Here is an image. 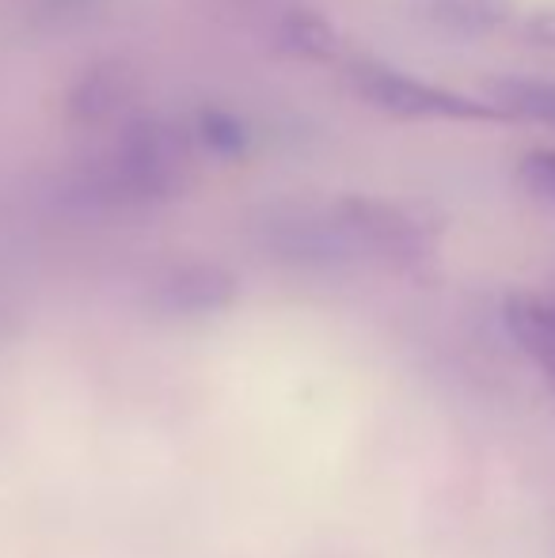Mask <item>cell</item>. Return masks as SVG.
<instances>
[{"mask_svg": "<svg viewBox=\"0 0 555 558\" xmlns=\"http://www.w3.org/2000/svg\"><path fill=\"white\" fill-rule=\"evenodd\" d=\"M191 171V145L164 118H134L99 156L65 179V206L76 214H134L171 202Z\"/></svg>", "mask_w": 555, "mask_h": 558, "instance_id": "obj_1", "label": "cell"}, {"mask_svg": "<svg viewBox=\"0 0 555 558\" xmlns=\"http://www.w3.org/2000/svg\"><path fill=\"white\" fill-rule=\"evenodd\" d=\"M347 81L362 104L385 111L388 118H403V122H510L495 104L460 96V92L430 84L415 73H403V69L373 58L350 61Z\"/></svg>", "mask_w": 555, "mask_h": 558, "instance_id": "obj_2", "label": "cell"}, {"mask_svg": "<svg viewBox=\"0 0 555 558\" xmlns=\"http://www.w3.org/2000/svg\"><path fill=\"white\" fill-rule=\"evenodd\" d=\"M342 228H347L350 243H354L358 258L370 263H385L396 270H408L430 258L434 251V228L422 221L419 214L396 206L385 198H339L335 202Z\"/></svg>", "mask_w": 555, "mask_h": 558, "instance_id": "obj_3", "label": "cell"}, {"mask_svg": "<svg viewBox=\"0 0 555 558\" xmlns=\"http://www.w3.org/2000/svg\"><path fill=\"white\" fill-rule=\"evenodd\" d=\"M263 247L293 266L358 263L354 243L342 228L335 202L327 206H281L263 221Z\"/></svg>", "mask_w": 555, "mask_h": 558, "instance_id": "obj_4", "label": "cell"}, {"mask_svg": "<svg viewBox=\"0 0 555 558\" xmlns=\"http://www.w3.org/2000/svg\"><path fill=\"white\" fill-rule=\"evenodd\" d=\"M148 301L164 316H209L237 301V278L217 263H183L156 278Z\"/></svg>", "mask_w": 555, "mask_h": 558, "instance_id": "obj_5", "label": "cell"}, {"mask_svg": "<svg viewBox=\"0 0 555 558\" xmlns=\"http://www.w3.org/2000/svg\"><path fill=\"white\" fill-rule=\"evenodd\" d=\"M506 331L521 345L529 361H536L544 376H548L555 391V296L541 293H514L503 304Z\"/></svg>", "mask_w": 555, "mask_h": 558, "instance_id": "obj_6", "label": "cell"}, {"mask_svg": "<svg viewBox=\"0 0 555 558\" xmlns=\"http://www.w3.org/2000/svg\"><path fill=\"white\" fill-rule=\"evenodd\" d=\"M422 23L453 38H483L518 15V0H415Z\"/></svg>", "mask_w": 555, "mask_h": 558, "instance_id": "obj_7", "label": "cell"}, {"mask_svg": "<svg viewBox=\"0 0 555 558\" xmlns=\"http://www.w3.org/2000/svg\"><path fill=\"white\" fill-rule=\"evenodd\" d=\"M134 96V76H130L126 61H96L84 69L81 81L69 92V118L73 122H104V118L119 114Z\"/></svg>", "mask_w": 555, "mask_h": 558, "instance_id": "obj_8", "label": "cell"}, {"mask_svg": "<svg viewBox=\"0 0 555 558\" xmlns=\"http://www.w3.org/2000/svg\"><path fill=\"white\" fill-rule=\"evenodd\" d=\"M495 107L506 118H529V122L555 125V81L541 76H503L491 84Z\"/></svg>", "mask_w": 555, "mask_h": 558, "instance_id": "obj_9", "label": "cell"}, {"mask_svg": "<svg viewBox=\"0 0 555 558\" xmlns=\"http://www.w3.org/2000/svg\"><path fill=\"white\" fill-rule=\"evenodd\" d=\"M278 43H281V50L293 53V58L327 61L335 50H339V31H335L331 20H324L319 12L293 8V12L281 15Z\"/></svg>", "mask_w": 555, "mask_h": 558, "instance_id": "obj_10", "label": "cell"}, {"mask_svg": "<svg viewBox=\"0 0 555 558\" xmlns=\"http://www.w3.org/2000/svg\"><path fill=\"white\" fill-rule=\"evenodd\" d=\"M194 141L206 153L221 156V160H237V156L248 153V125L232 111L206 107V111H198V122H194Z\"/></svg>", "mask_w": 555, "mask_h": 558, "instance_id": "obj_11", "label": "cell"}, {"mask_svg": "<svg viewBox=\"0 0 555 558\" xmlns=\"http://www.w3.org/2000/svg\"><path fill=\"white\" fill-rule=\"evenodd\" d=\"M518 186L541 206H555V148H533L521 156Z\"/></svg>", "mask_w": 555, "mask_h": 558, "instance_id": "obj_12", "label": "cell"}, {"mask_svg": "<svg viewBox=\"0 0 555 558\" xmlns=\"http://www.w3.org/2000/svg\"><path fill=\"white\" fill-rule=\"evenodd\" d=\"M521 35H526L529 43L548 46V50H555V4H552V8H536V12H529V15H526V23H521Z\"/></svg>", "mask_w": 555, "mask_h": 558, "instance_id": "obj_13", "label": "cell"}, {"mask_svg": "<svg viewBox=\"0 0 555 558\" xmlns=\"http://www.w3.org/2000/svg\"><path fill=\"white\" fill-rule=\"evenodd\" d=\"M92 4H96V0H38V8H43L50 20H73V15H81V12H92Z\"/></svg>", "mask_w": 555, "mask_h": 558, "instance_id": "obj_14", "label": "cell"}]
</instances>
